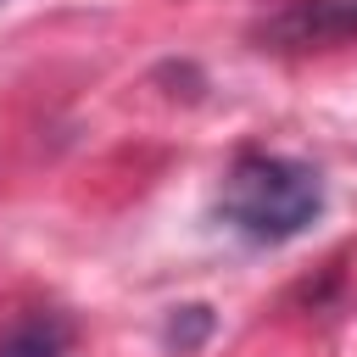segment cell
Returning <instances> with one entry per match:
<instances>
[{"mask_svg":"<svg viewBox=\"0 0 357 357\" xmlns=\"http://www.w3.org/2000/svg\"><path fill=\"white\" fill-rule=\"evenodd\" d=\"M318 212H324V178L307 162L268 156V151H245L223 173V190H218L223 229H234L251 245H284L307 234Z\"/></svg>","mask_w":357,"mask_h":357,"instance_id":"cell-1","label":"cell"},{"mask_svg":"<svg viewBox=\"0 0 357 357\" xmlns=\"http://www.w3.org/2000/svg\"><path fill=\"white\" fill-rule=\"evenodd\" d=\"M357 33V0H290L273 22H262V39L273 45H335Z\"/></svg>","mask_w":357,"mask_h":357,"instance_id":"cell-2","label":"cell"},{"mask_svg":"<svg viewBox=\"0 0 357 357\" xmlns=\"http://www.w3.org/2000/svg\"><path fill=\"white\" fill-rule=\"evenodd\" d=\"M73 329L61 312H28L11 329H0V357H67Z\"/></svg>","mask_w":357,"mask_h":357,"instance_id":"cell-3","label":"cell"}]
</instances>
